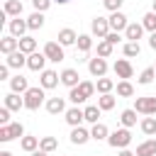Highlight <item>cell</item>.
Wrapping results in <instances>:
<instances>
[{
  "mask_svg": "<svg viewBox=\"0 0 156 156\" xmlns=\"http://www.w3.org/2000/svg\"><path fill=\"white\" fill-rule=\"evenodd\" d=\"M93 93H95V83H90V80H80L76 88H71L68 100H71L73 105H80V102H85L88 98H93Z\"/></svg>",
  "mask_w": 156,
  "mask_h": 156,
  "instance_id": "1",
  "label": "cell"
},
{
  "mask_svg": "<svg viewBox=\"0 0 156 156\" xmlns=\"http://www.w3.org/2000/svg\"><path fill=\"white\" fill-rule=\"evenodd\" d=\"M107 144H110L112 149H127V146L132 144V132H129V127L115 129V132L107 136Z\"/></svg>",
  "mask_w": 156,
  "mask_h": 156,
  "instance_id": "2",
  "label": "cell"
},
{
  "mask_svg": "<svg viewBox=\"0 0 156 156\" xmlns=\"http://www.w3.org/2000/svg\"><path fill=\"white\" fill-rule=\"evenodd\" d=\"M44 102V88L37 85V88H29L24 93V107L27 110H39V105Z\"/></svg>",
  "mask_w": 156,
  "mask_h": 156,
  "instance_id": "3",
  "label": "cell"
},
{
  "mask_svg": "<svg viewBox=\"0 0 156 156\" xmlns=\"http://www.w3.org/2000/svg\"><path fill=\"white\" fill-rule=\"evenodd\" d=\"M17 136H24V127L20 122H10V124H0V141H12Z\"/></svg>",
  "mask_w": 156,
  "mask_h": 156,
  "instance_id": "4",
  "label": "cell"
},
{
  "mask_svg": "<svg viewBox=\"0 0 156 156\" xmlns=\"http://www.w3.org/2000/svg\"><path fill=\"white\" fill-rule=\"evenodd\" d=\"M90 32H93L98 39H105V37L112 32V29H110V20H107V17H100V15L93 17V22H90Z\"/></svg>",
  "mask_w": 156,
  "mask_h": 156,
  "instance_id": "5",
  "label": "cell"
},
{
  "mask_svg": "<svg viewBox=\"0 0 156 156\" xmlns=\"http://www.w3.org/2000/svg\"><path fill=\"white\" fill-rule=\"evenodd\" d=\"M134 110L141 112V115H156V95L136 98V100H134Z\"/></svg>",
  "mask_w": 156,
  "mask_h": 156,
  "instance_id": "6",
  "label": "cell"
},
{
  "mask_svg": "<svg viewBox=\"0 0 156 156\" xmlns=\"http://www.w3.org/2000/svg\"><path fill=\"white\" fill-rule=\"evenodd\" d=\"M44 54H46L49 61L58 63V61H63V44H58V41H46V44H44Z\"/></svg>",
  "mask_w": 156,
  "mask_h": 156,
  "instance_id": "7",
  "label": "cell"
},
{
  "mask_svg": "<svg viewBox=\"0 0 156 156\" xmlns=\"http://www.w3.org/2000/svg\"><path fill=\"white\" fill-rule=\"evenodd\" d=\"M46 61H49V58H46V54H44V51H34V54H29V56H27V68H29V71H39V73H41V71H44V66H46Z\"/></svg>",
  "mask_w": 156,
  "mask_h": 156,
  "instance_id": "8",
  "label": "cell"
},
{
  "mask_svg": "<svg viewBox=\"0 0 156 156\" xmlns=\"http://www.w3.org/2000/svg\"><path fill=\"white\" fill-rule=\"evenodd\" d=\"M58 80H61V76H58L56 71L44 68V71H41V78H39V85H41L44 90H51V88H56V85H58Z\"/></svg>",
  "mask_w": 156,
  "mask_h": 156,
  "instance_id": "9",
  "label": "cell"
},
{
  "mask_svg": "<svg viewBox=\"0 0 156 156\" xmlns=\"http://www.w3.org/2000/svg\"><path fill=\"white\" fill-rule=\"evenodd\" d=\"M88 71H90V76L102 78V76L107 73V61H105L102 56H95V58H90V61H88Z\"/></svg>",
  "mask_w": 156,
  "mask_h": 156,
  "instance_id": "10",
  "label": "cell"
},
{
  "mask_svg": "<svg viewBox=\"0 0 156 156\" xmlns=\"http://www.w3.org/2000/svg\"><path fill=\"white\" fill-rule=\"evenodd\" d=\"M115 73H117V78L129 80V78L134 76V68H132V63H129L127 58H117V61H115Z\"/></svg>",
  "mask_w": 156,
  "mask_h": 156,
  "instance_id": "11",
  "label": "cell"
},
{
  "mask_svg": "<svg viewBox=\"0 0 156 156\" xmlns=\"http://www.w3.org/2000/svg\"><path fill=\"white\" fill-rule=\"evenodd\" d=\"M107 20H110V29H112V32H122V29H127V24H129V22H127V15L119 12V10L112 12Z\"/></svg>",
  "mask_w": 156,
  "mask_h": 156,
  "instance_id": "12",
  "label": "cell"
},
{
  "mask_svg": "<svg viewBox=\"0 0 156 156\" xmlns=\"http://www.w3.org/2000/svg\"><path fill=\"white\" fill-rule=\"evenodd\" d=\"M10 34L12 37H17V39H22L24 37V32L29 29V24H27V20H20V17H15V20H10Z\"/></svg>",
  "mask_w": 156,
  "mask_h": 156,
  "instance_id": "13",
  "label": "cell"
},
{
  "mask_svg": "<svg viewBox=\"0 0 156 156\" xmlns=\"http://www.w3.org/2000/svg\"><path fill=\"white\" fill-rule=\"evenodd\" d=\"M5 63L10 66V68H22V66H27V54L24 51H12V54H7V58H5Z\"/></svg>",
  "mask_w": 156,
  "mask_h": 156,
  "instance_id": "14",
  "label": "cell"
},
{
  "mask_svg": "<svg viewBox=\"0 0 156 156\" xmlns=\"http://www.w3.org/2000/svg\"><path fill=\"white\" fill-rule=\"evenodd\" d=\"M2 102H5V107H10L12 112H17V110L24 107V98H20V93H12V90L2 98Z\"/></svg>",
  "mask_w": 156,
  "mask_h": 156,
  "instance_id": "15",
  "label": "cell"
},
{
  "mask_svg": "<svg viewBox=\"0 0 156 156\" xmlns=\"http://www.w3.org/2000/svg\"><path fill=\"white\" fill-rule=\"evenodd\" d=\"M66 122H68L71 127H80V122H85V112L76 105V107L66 110Z\"/></svg>",
  "mask_w": 156,
  "mask_h": 156,
  "instance_id": "16",
  "label": "cell"
},
{
  "mask_svg": "<svg viewBox=\"0 0 156 156\" xmlns=\"http://www.w3.org/2000/svg\"><path fill=\"white\" fill-rule=\"evenodd\" d=\"M20 49V39L17 37H12V34H7V37H2L0 39V51L7 56V54H12V51H17Z\"/></svg>",
  "mask_w": 156,
  "mask_h": 156,
  "instance_id": "17",
  "label": "cell"
},
{
  "mask_svg": "<svg viewBox=\"0 0 156 156\" xmlns=\"http://www.w3.org/2000/svg\"><path fill=\"white\" fill-rule=\"evenodd\" d=\"M78 78H80V76H78L76 68H63V71H61V83H63L66 88H76V85L80 83Z\"/></svg>",
  "mask_w": 156,
  "mask_h": 156,
  "instance_id": "18",
  "label": "cell"
},
{
  "mask_svg": "<svg viewBox=\"0 0 156 156\" xmlns=\"http://www.w3.org/2000/svg\"><path fill=\"white\" fill-rule=\"evenodd\" d=\"M88 139H93L88 129H83V127H73V129H71V144H76V146H83Z\"/></svg>",
  "mask_w": 156,
  "mask_h": 156,
  "instance_id": "19",
  "label": "cell"
},
{
  "mask_svg": "<svg viewBox=\"0 0 156 156\" xmlns=\"http://www.w3.org/2000/svg\"><path fill=\"white\" fill-rule=\"evenodd\" d=\"M141 34H144V24H136V22H129V24H127V29H124L127 41H139V39H141Z\"/></svg>",
  "mask_w": 156,
  "mask_h": 156,
  "instance_id": "20",
  "label": "cell"
},
{
  "mask_svg": "<svg viewBox=\"0 0 156 156\" xmlns=\"http://www.w3.org/2000/svg\"><path fill=\"white\" fill-rule=\"evenodd\" d=\"M46 112H49V115H61V112H66L63 98H49V100H46Z\"/></svg>",
  "mask_w": 156,
  "mask_h": 156,
  "instance_id": "21",
  "label": "cell"
},
{
  "mask_svg": "<svg viewBox=\"0 0 156 156\" xmlns=\"http://www.w3.org/2000/svg\"><path fill=\"white\" fill-rule=\"evenodd\" d=\"M10 90H12V93H27V90H29L27 78H24V76H20V73H17V76H12V78H10Z\"/></svg>",
  "mask_w": 156,
  "mask_h": 156,
  "instance_id": "22",
  "label": "cell"
},
{
  "mask_svg": "<svg viewBox=\"0 0 156 156\" xmlns=\"http://www.w3.org/2000/svg\"><path fill=\"white\" fill-rule=\"evenodd\" d=\"M136 156H156V139H146L136 146Z\"/></svg>",
  "mask_w": 156,
  "mask_h": 156,
  "instance_id": "23",
  "label": "cell"
},
{
  "mask_svg": "<svg viewBox=\"0 0 156 156\" xmlns=\"http://www.w3.org/2000/svg\"><path fill=\"white\" fill-rule=\"evenodd\" d=\"M76 41H78V34H76L71 27H66V29H61V32H58V44L71 46V44H76Z\"/></svg>",
  "mask_w": 156,
  "mask_h": 156,
  "instance_id": "24",
  "label": "cell"
},
{
  "mask_svg": "<svg viewBox=\"0 0 156 156\" xmlns=\"http://www.w3.org/2000/svg\"><path fill=\"white\" fill-rule=\"evenodd\" d=\"M5 12L10 17H20L22 15V0H5Z\"/></svg>",
  "mask_w": 156,
  "mask_h": 156,
  "instance_id": "25",
  "label": "cell"
},
{
  "mask_svg": "<svg viewBox=\"0 0 156 156\" xmlns=\"http://www.w3.org/2000/svg\"><path fill=\"white\" fill-rule=\"evenodd\" d=\"M27 24H29V29H41V27H44V12L34 10V12L27 17Z\"/></svg>",
  "mask_w": 156,
  "mask_h": 156,
  "instance_id": "26",
  "label": "cell"
},
{
  "mask_svg": "<svg viewBox=\"0 0 156 156\" xmlns=\"http://www.w3.org/2000/svg\"><path fill=\"white\" fill-rule=\"evenodd\" d=\"M20 51H24L27 56L34 54V51H37V39H34V37H22V39H20Z\"/></svg>",
  "mask_w": 156,
  "mask_h": 156,
  "instance_id": "27",
  "label": "cell"
},
{
  "mask_svg": "<svg viewBox=\"0 0 156 156\" xmlns=\"http://www.w3.org/2000/svg\"><path fill=\"white\" fill-rule=\"evenodd\" d=\"M90 136H93L95 141H100V139H107V136H110V132H107V127H105L102 122H95V124H93V129H90Z\"/></svg>",
  "mask_w": 156,
  "mask_h": 156,
  "instance_id": "28",
  "label": "cell"
},
{
  "mask_svg": "<svg viewBox=\"0 0 156 156\" xmlns=\"http://www.w3.org/2000/svg\"><path fill=\"white\" fill-rule=\"evenodd\" d=\"M39 149H41V151H46V154L56 151V149H58V141H56V136H41V139H39Z\"/></svg>",
  "mask_w": 156,
  "mask_h": 156,
  "instance_id": "29",
  "label": "cell"
},
{
  "mask_svg": "<svg viewBox=\"0 0 156 156\" xmlns=\"http://www.w3.org/2000/svg\"><path fill=\"white\" fill-rule=\"evenodd\" d=\"M141 132H144L146 136H154V134H156V117L146 115V117L141 119Z\"/></svg>",
  "mask_w": 156,
  "mask_h": 156,
  "instance_id": "30",
  "label": "cell"
},
{
  "mask_svg": "<svg viewBox=\"0 0 156 156\" xmlns=\"http://www.w3.org/2000/svg\"><path fill=\"white\" fill-rule=\"evenodd\" d=\"M76 46H78V51L88 54V51L93 49V37H90V34H78V41H76Z\"/></svg>",
  "mask_w": 156,
  "mask_h": 156,
  "instance_id": "31",
  "label": "cell"
},
{
  "mask_svg": "<svg viewBox=\"0 0 156 156\" xmlns=\"http://www.w3.org/2000/svg\"><path fill=\"white\" fill-rule=\"evenodd\" d=\"M83 112H85V122H90V124H95V122L100 119V112H102V110H100L98 105H88V107H85Z\"/></svg>",
  "mask_w": 156,
  "mask_h": 156,
  "instance_id": "32",
  "label": "cell"
},
{
  "mask_svg": "<svg viewBox=\"0 0 156 156\" xmlns=\"http://www.w3.org/2000/svg\"><path fill=\"white\" fill-rule=\"evenodd\" d=\"M119 122H122V127H134L136 124V110H124L119 115Z\"/></svg>",
  "mask_w": 156,
  "mask_h": 156,
  "instance_id": "33",
  "label": "cell"
},
{
  "mask_svg": "<svg viewBox=\"0 0 156 156\" xmlns=\"http://www.w3.org/2000/svg\"><path fill=\"white\" fill-rule=\"evenodd\" d=\"M20 146H22L24 151L32 154V151L39 149V139H37V136H22V139H20Z\"/></svg>",
  "mask_w": 156,
  "mask_h": 156,
  "instance_id": "34",
  "label": "cell"
},
{
  "mask_svg": "<svg viewBox=\"0 0 156 156\" xmlns=\"http://www.w3.org/2000/svg\"><path fill=\"white\" fill-rule=\"evenodd\" d=\"M117 95H119V98H132V95H134L132 83H129V80H119V83H117Z\"/></svg>",
  "mask_w": 156,
  "mask_h": 156,
  "instance_id": "35",
  "label": "cell"
},
{
  "mask_svg": "<svg viewBox=\"0 0 156 156\" xmlns=\"http://www.w3.org/2000/svg\"><path fill=\"white\" fill-rule=\"evenodd\" d=\"M115 102H117V100H115V95H110V93H105V95L98 98V107H100V110H112Z\"/></svg>",
  "mask_w": 156,
  "mask_h": 156,
  "instance_id": "36",
  "label": "cell"
},
{
  "mask_svg": "<svg viewBox=\"0 0 156 156\" xmlns=\"http://www.w3.org/2000/svg\"><path fill=\"white\" fill-rule=\"evenodd\" d=\"M95 88H98V93H100V95H105V93H110V90L115 88V83H112L110 78H105V76H102V78H98Z\"/></svg>",
  "mask_w": 156,
  "mask_h": 156,
  "instance_id": "37",
  "label": "cell"
},
{
  "mask_svg": "<svg viewBox=\"0 0 156 156\" xmlns=\"http://www.w3.org/2000/svg\"><path fill=\"white\" fill-rule=\"evenodd\" d=\"M154 78H156V68H154V66H149V68H144V71H141L139 83H141V85H149V83H154Z\"/></svg>",
  "mask_w": 156,
  "mask_h": 156,
  "instance_id": "38",
  "label": "cell"
},
{
  "mask_svg": "<svg viewBox=\"0 0 156 156\" xmlns=\"http://www.w3.org/2000/svg\"><path fill=\"white\" fill-rule=\"evenodd\" d=\"M141 24H144V29L156 32V12H154V10H151V12H146V15H144V20H141Z\"/></svg>",
  "mask_w": 156,
  "mask_h": 156,
  "instance_id": "39",
  "label": "cell"
},
{
  "mask_svg": "<svg viewBox=\"0 0 156 156\" xmlns=\"http://www.w3.org/2000/svg\"><path fill=\"white\" fill-rule=\"evenodd\" d=\"M139 51H141V49H139V41H127V44H124V56H127V58L139 56Z\"/></svg>",
  "mask_w": 156,
  "mask_h": 156,
  "instance_id": "40",
  "label": "cell"
},
{
  "mask_svg": "<svg viewBox=\"0 0 156 156\" xmlns=\"http://www.w3.org/2000/svg\"><path fill=\"white\" fill-rule=\"evenodd\" d=\"M112 46H115V44H110L107 39H102V41L98 44V56H102V58H107V56L112 54Z\"/></svg>",
  "mask_w": 156,
  "mask_h": 156,
  "instance_id": "41",
  "label": "cell"
},
{
  "mask_svg": "<svg viewBox=\"0 0 156 156\" xmlns=\"http://www.w3.org/2000/svg\"><path fill=\"white\" fill-rule=\"evenodd\" d=\"M51 2H54V0H32V5H34V10H39V12H44V10H49V7H51Z\"/></svg>",
  "mask_w": 156,
  "mask_h": 156,
  "instance_id": "42",
  "label": "cell"
},
{
  "mask_svg": "<svg viewBox=\"0 0 156 156\" xmlns=\"http://www.w3.org/2000/svg\"><path fill=\"white\" fill-rule=\"evenodd\" d=\"M122 2H124V0H102V5H105L110 12H117V10L122 7Z\"/></svg>",
  "mask_w": 156,
  "mask_h": 156,
  "instance_id": "43",
  "label": "cell"
},
{
  "mask_svg": "<svg viewBox=\"0 0 156 156\" xmlns=\"http://www.w3.org/2000/svg\"><path fill=\"white\" fill-rule=\"evenodd\" d=\"M10 112H12L10 107H5V105L0 107V124H10Z\"/></svg>",
  "mask_w": 156,
  "mask_h": 156,
  "instance_id": "44",
  "label": "cell"
},
{
  "mask_svg": "<svg viewBox=\"0 0 156 156\" xmlns=\"http://www.w3.org/2000/svg\"><path fill=\"white\" fill-rule=\"evenodd\" d=\"M7 78H10V66L2 63V66H0V80H7Z\"/></svg>",
  "mask_w": 156,
  "mask_h": 156,
  "instance_id": "45",
  "label": "cell"
},
{
  "mask_svg": "<svg viewBox=\"0 0 156 156\" xmlns=\"http://www.w3.org/2000/svg\"><path fill=\"white\" fill-rule=\"evenodd\" d=\"M105 39H107L110 44H117V41H119V32H110V34H107Z\"/></svg>",
  "mask_w": 156,
  "mask_h": 156,
  "instance_id": "46",
  "label": "cell"
},
{
  "mask_svg": "<svg viewBox=\"0 0 156 156\" xmlns=\"http://www.w3.org/2000/svg\"><path fill=\"white\" fill-rule=\"evenodd\" d=\"M149 46L156 51V32H151V37H149Z\"/></svg>",
  "mask_w": 156,
  "mask_h": 156,
  "instance_id": "47",
  "label": "cell"
},
{
  "mask_svg": "<svg viewBox=\"0 0 156 156\" xmlns=\"http://www.w3.org/2000/svg\"><path fill=\"white\" fill-rule=\"evenodd\" d=\"M32 156H49L46 151H41V149H37V151H32Z\"/></svg>",
  "mask_w": 156,
  "mask_h": 156,
  "instance_id": "48",
  "label": "cell"
},
{
  "mask_svg": "<svg viewBox=\"0 0 156 156\" xmlns=\"http://www.w3.org/2000/svg\"><path fill=\"white\" fill-rule=\"evenodd\" d=\"M117 156H136V154H132V151H127V149H122V151H119Z\"/></svg>",
  "mask_w": 156,
  "mask_h": 156,
  "instance_id": "49",
  "label": "cell"
},
{
  "mask_svg": "<svg viewBox=\"0 0 156 156\" xmlns=\"http://www.w3.org/2000/svg\"><path fill=\"white\" fill-rule=\"evenodd\" d=\"M0 156H12V154L10 151H0Z\"/></svg>",
  "mask_w": 156,
  "mask_h": 156,
  "instance_id": "50",
  "label": "cell"
},
{
  "mask_svg": "<svg viewBox=\"0 0 156 156\" xmlns=\"http://www.w3.org/2000/svg\"><path fill=\"white\" fill-rule=\"evenodd\" d=\"M54 2H58V5H66V2H68V0H54Z\"/></svg>",
  "mask_w": 156,
  "mask_h": 156,
  "instance_id": "51",
  "label": "cell"
},
{
  "mask_svg": "<svg viewBox=\"0 0 156 156\" xmlns=\"http://www.w3.org/2000/svg\"><path fill=\"white\" fill-rule=\"evenodd\" d=\"M154 12H156V0H154Z\"/></svg>",
  "mask_w": 156,
  "mask_h": 156,
  "instance_id": "52",
  "label": "cell"
},
{
  "mask_svg": "<svg viewBox=\"0 0 156 156\" xmlns=\"http://www.w3.org/2000/svg\"><path fill=\"white\" fill-rule=\"evenodd\" d=\"M154 68H156V66H154Z\"/></svg>",
  "mask_w": 156,
  "mask_h": 156,
  "instance_id": "53",
  "label": "cell"
}]
</instances>
